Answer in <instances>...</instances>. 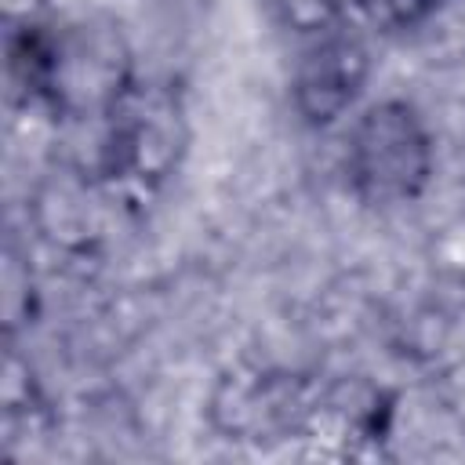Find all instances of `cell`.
Instances as JSON below:
<instances>
[{
	"instance_id": "cell-1",
	"label": "cell",
	"mask_w": 465,
	"mask_h": 465,
	"mask_svg": "<svg viewBox=\"0 0 465 465\" xmlns=\"http://www.w3.org/2000/svg\"><path fill=\"white\" fill-rule=\"evenodd\" d=\"M345 171L360 200L389 207L414 200L432 174V145L407 102H378L349 131Z\"/></svg>"
},
{
	"instance_id": "cell-2",
	"label": "cell",
	"mask_w": 465,
	"mask_h": 465,
	"mask_svg": "<svg viewBox=\"0 0 465 465\" xmlns=\"http://www.w3.org/2000/svg\"><path fill=\"white\" fill-rule=\"evenodd\" d=\"M109 113V138H105V171L153 178L163 174L178 149V116L174 105L160 94H142L138 87H124Z\"/></svg>"
},
{
	"instance_id": "cell-3",
	"label": "cell",
	"mask_w": 465,
	"mask_h": 465,
	"mask_svg": "<svg viewBox=\"0 0 465 465\" xmlns=\"http://www.w3.org/2000/svg\"><path fill=\"white\" fill-rule=\"evenodd\" d=\"M367 80V51L352 36H323L305 51L294 73V105L298 113L320 127L338 120Z\"/></svg>"
},
{
	"instance_id": "cell-4",
	"label": "cell",
	"mask_w": 465,
	"mask_h": 465,
	"mask_svg": "<svg viewBox=\"0 0 465 465\" xmlns=\"http://www.w3.org/2000/svg\"><path fill=\"white\" fill-rule=\"evenodd\" d=\"M265 4L294 33H320V36H327L338 25V15H341L338 0H265Z\"/></svg>"
},
{
	"instance_id": "cell-5",
	"label": "cell",
	"mask_w": 465,
	"mask_h": 465,
	"mask_svg": "<svg viewBox=\"0 0 465 465\" xmlns=\"http://www.w3.org/2000/svg\"><path fill=\"white\" fill-rule=\"evenodd\" d=\"M440 0H356V7L371 18V22H378V25H414V22H421L432 7H436Z\"/></svg>"
}]
</instances>
